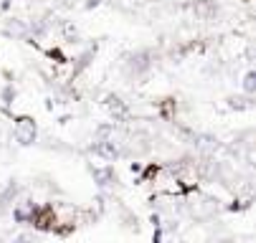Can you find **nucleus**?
I'll return each instance as SVG.
<instances>
[{"instance_id":"1","label":"nucleus","mask_w":256,"mask_h":243,"mask_svg":"<svg viewBox=\"0 0 256 243\" xmlns=\"http://www.w3.org/2000/svg\"><path fill=\"white\" fill-rule=\"evenodd\" d=\"M124 58H127L124 61L127 71L134 74V76H142V74H148L152 68V53L150 51H134V53H127Z\"/></svg>"},{"instance_id":"2","label":"nucleus","mask_w":256,"mask_h":243,"mask_svg":"<svg viewBox=\"0 0 256 243\" xmlns=\"http://www.w3.org/2000/svg\"><path fill=\"white\" fill-rule=\"evenodd\" d=\"M89 152L96 155V157H104V160H120L122 157V150L114 142V137H109V140H94V145L89 147Z\"/></svg>"},{"instance_id":"3","label":"nucleus","mask_w":256,"mask_h":243,"mask_svg":"<svg viewBox=\"0 0 256 243\" xmlns=\"http://www.w3.org/2000/svg\"><path fill=\"white\" fill-rule=\"evenodd\" d=\"M92 178L96 183L99 190H106V188H112L117 185V172L112 165H104V167H92Z\"/></svg>"},{"instance_id":"4","label":"nucleus","mask_w":256,"mask_h":243,"mask_svg":"<svg viewBox=\"0 0 256 243\" xmlns=\"http://www.w3.org/2000/svg\"><path fill=\"white\" fill-rule=\"evenodd\" d=\"M36 124L30 122V119H23V124H20V129L16 132V140L23 145V147H28V145H33L36 142Z\"/></svg>"},{"instance_id":"5","label":"nucleus","mask_w":256,"mask_h":243,"mask_svg":"<svg viewBox=\"0 0 256 243\" xmlns=\"http://www.w3.org/2000/svg\"><path fill=\"white\" fill-rule=\"evenodd\" d=\"M13 221H16V223H20V226H28V223H36V213H33V211H28V208L20 203V205H16V208H13Z\"/></svg>"},{"instance_id":"6","label":"nucleus","mask_w":256,"mask_h":243,"mask_svg":"<svg viewBox=\"0 0 256 243\" xmlns=\"http://www.w3.org/2000/svg\"><path fill=\"white\" fill-rule=\"evenodd\" d=\"M104 104H106L109 109H112V114H114V117H124V114H127L124 101H122L117 94H106V96H104Z\"/></svg>"},{"instance_id":"7","label":"nucleus","mask_w":256,"mask_h":243,"mask_svg":"<svg viewBox=\"0 0 256 243\" xmlns=\"http://www.w3.org/2000/svg\"><path fill=\"white\" fill-rule=\"evenodd\" d=\"M228 107H231V109H251L254 104H251V96L246 94V96H238V99L231 96V99H228Z\"/></svg>"},{"instance_id":"8","label":"nucleus","mask_w":256,"mask_h":243,"mask_svg":"<svg viewBox=\"0 0 256 243\" xmlns=\"http://www.w3.org/2000/svg\"><path fill=\"white\" fill-rule=\"evenodd\" d=\"M0 99H3L6 107H10V104L16 101V86H13V84H6L3 91H0Z\"/></svg>"},{"instance_id":"9","label":"nucleus","mask_w":256,"mask_h":243,"mask_svg":"<svg viewBox=\"0 0 256 243\" xmlns=\"http://www.w3.org/2000/svg\"><path fill=\"white\" fill-rule=\"evenodd\" d=\"M244 91H246L248 96L256 94V74H254V71H246V76H244Z\"/></svg>"},{"instance_id":"10","label":"nucleus","mask_w":256,"mask_h":243,"mask_svg":"<svg viewBox=\"0 0 256 243\" xmlns=\"http://www.w3.org/2000/svg\"><path fill=\"white\" fill-rule=\"evenodd\" d=\"M96 140H109V137H114V124H102L96 127Z\"/></svg>"},{"instance_id":"11","label":"nucleus","mask_w":256,"mask_h":243,"mask_svg":"<svg viewBox=\"0 0 256 243\" xmlns=\"http://www.w3.org/2000/svg\"><path fill=\"white\" fill-rule=\"evenodd\" d=\"M92 58H94V51H86V53L79 58V63H76V74H79V71H84V68L92 63Z\"/></svg>"},{"instance_id":"12","label":"nucleus","mask_w":256,"mask_h":243,"mask_svg":"<svg viewBox=\"0 0 256 243\" xmlns=\"http://www.w3.org/2000/svg\"><path fill=\"white\" fill-rule=\"evenodd\" d=\"M102 3H104V0H86V3H84V8H86V10H94V8H99Z\"/></svg>"}]
</instances>
